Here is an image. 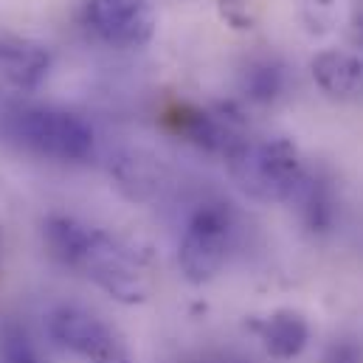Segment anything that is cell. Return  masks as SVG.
<instances>
[{"label": "cell", "instance_id": "obj_11", "mask_svg": "<svg viewBox=\"0 0 363 363\" xmlns=\"http://www.w3.org/2000/svg\"><path fill=\"white\" fill-rule=\"evenodd\" d=\"M290 203L298 206L304 223H307L313 231H324V228H330L333 214H335V203H333V191H330V186L321 181V178H313L310 172H304V178H301V183L296 186Z\"/></svg>", "mask_w": 363, "mask_h": 363}, {"label": "cell", "instance_id": "obj_1", "mask_svg": "<svg viewBox=\"0 0 363 363\" xmlns=\"http://www.w3.org/2000/svg\"><path fill=\"white\" fill-rule=\"evenodd\" d=\"M0 135L40 158L85 161L93 155V127L77 113L60 107H17L0 116Z\"/></svg>", "mask_w": 363, "mask_h": 363}, {"label": "cell", "instance_id": "obj_14", "mask_svg": "<svg viewBox=\"0 0 363 363\" xmlns=\"http://www.w3.org/2000/svg\"><path fill=\"white\" fill-rule=\"evenodd\" d=\"M217 11H220L223 23L231 26L234 31H248L257 23L251 0H217Z\"/></svg>", "mask_w": 363, "mask_h": 363}, {"label": "cell", "instance_id": "obj_15", "mask_svg": "<svg viewBox=\"0 0 363 363\" xmlns=\"http://www.w3.org/2000/svg\"><path fill=\"white\" fill-rule=\"evenodd\" d=\"M324 363H363V350L352 341H335L327 350Z\"/></svg>", "mask_w": 363, "mask_h": 363}, {"label": "cell", "instance_id": "obj_17", "mask_svg": "<svg viewBox=\"0 0 363 363\" xmlns=\"http://www.w3.org/2000/svg\"><path fill=\"white\" fill-rule=\"evenodd\" d=\"M352 40L363 45V6L355 11V17H352Z\"/></svg>", "mask_w": 363, "mask_h": 363}, {"label": "cell", "instance_id": "obj_6", "mask_svg": "<svg viewBox=\"0 0 363 363\" xmlns=\"http://www.w3.org/2000/svg\"><path fill=\"white\" fill-rule=\"evenodd\" d=\"M85 23L113 48H141L155 37V11L150 0H88Z\"/></svg>", "mask_w": 363, "mask_h": 363}, {"label": "cell", "instance_id": "obj_9", "mask_svg": "<svg viewBox=\"0 0 363 363\" xmlns=\"http://www.w3.org/2000/svg\"><path fill=\"white\" fill-rule=\"evenodd\" d=\"M313 79L333 99H352L363 88V62L358 54L327 48L310 60Z\"/></svg>", "mask_w": 363, "mask_h": 363}, {"label": "cell", "instance_id": "obj_8", "mask_svg": "<svg viewBox=\"0 0 363 363\" xmlns=\"http://www.w3.org/2000/svg\"><path fill=\"white\" fill-rule=\"evenodd\" d=\"M110 178L116 183V189L133 203L155 200L164 186L161 164L152 155L138 152V150H127L110 158Z\"/></svg>", "mask_w": 363, "mask_h": 363}, {"label": "cell", "instance_id": "obj_16", "mask_svg": "<svg viewBox=\"0 0 363 363\" xmlns=\"http://www.w3.org/2000/svg\"><path fill=\"white\" fill-rule=\"evenodd\" d=\"M9 363H40V358L28 350V344L17 341V344H11V350H9Z\"/></svg>", "mask_w": 363, "mask_h": 363}, {"label": "cell", "instance_id": "obj_18", "mask_svg": "<svg viewBox=\"0 0 363 363\" xmlns=\"http://www.w3.org/2000/svg\"><path fill=\"white\" fill-rule=\"evenodd\" d=\"M361 3H363V0H361Z\"/></svg>", "mask_w": 363, "mask_h": 363}, {"label": "cell", "instance_id": "obj_5", "mask_svg": "<svg viewBox=\"0 0 363 363\" xmlns=\"http://www.w3.org/2000/svg\"><path fill=\"white\" fill-rule=\"evenodd\" d=\"M51 338L88 363H133L124 338L99 315L79 307H57L48 315Z\"/></svg>", "mask_w": 363, "mask_h": 363}, {"label": "cell", "instance_id": "obj_7", "mask_svg": "<svg viewBox=\"0 0 363 363\" xmlns=\"http://www.w3.org/2000/svg\"><path fill=\"white\" fill-rule=\"evenodd\" d=\"M51 71V54L43 43L0 31V82L20 93L37 91Z\"/></svg>", "mask_w": 363, "mask_h": 363}, {"label": "cell", "instance_id": "obj_4", "mask_svg": "<svg viewBox=\"0 0 363 363\" xmlns=\"http://www.w3.org/2000/svg\"><path fill=\"white\" fill-rule=\"evenodd\" d=\"M234 242V214L225 203H200L186 220L181 245H178V268L191 284L211 281L223 271L228 251Z\"/></svg>", "mask_w": 363, "mask_h": 363}, {"label": "cell", "instance_id": "obj_10", "mask_svg": "<svg viewBox=\"0 0 363 363\" xmlns=\"http://www.w3.org/2000/svg\"><path fill=\"white\" fill-rule=\"evenodd\" d=\"M259 335L265 350L279 361H293L304 352L307 341H310V324L298 310H276L271 313L262 324H259Z\"/></svg>", "mask_w": 363, "mask_h": 363}, {"label": "cell", "instance_id": "obj_13", "mask_svg": "<svg viewBox=\"0 0 363 363\" xmlns=\"http://www.w3.org/2000/svg\"><path fill=\"white\" fill-rule=\"evenodd\" d=\"M296 17L304 26L307 34L324 37L330 31H335L338 20H341V6L338 0H293Z\"/></svg>", "mask_w": 363, "mask_h": 363}, {"label": "cell", "instance_id": "obj_2", "mask_svg": "<svg viewBox=\"0 0 363 363\" xmlns=\"http://www.w3.org/2000/svg\"><path fill=\"white\" fill-rule=\"evenodd\" d=\"M225 167L237 189L259 203L290 200L307 172L298 147L287 138H245L225 155Z\"/></svg>", "mask_w": 363, "mask_h": 363}, {"label": "cell", "instance_id": "obj_3", "mask_svg": "<svg viewBox=\"0 0 363 363\" xmlns=\"http://www.w3.org/2000/svg\"><path fill=\"white\" fill-rule=\"evenodd\" d=\"M68 268L85 273L96 287L121 304H144L150 298V279L138 254L101 228H85Z\"/></svg>", "mask_w": 363, "mask_h": 363}, {"label": "cell", "instance_id": "obj_12", "mask_svg": "<svg viewBox=\"0 0 363 363\" xmlns=\"http://www.w3.org/2000/svg\"><path fill=\"white\" fill-rule=\"evenodd\" d=\"M281 88H284V74L281 65L273 60H254L242 71V91L251 101L268 104L281 93Z\"/></svg>", "mask_w": 363, "mask_h": 363}]
</instances>
